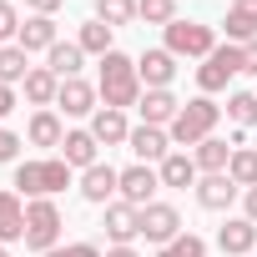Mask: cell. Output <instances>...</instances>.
<instances>
[{
  "instance_id": "obj_12",
  "label": "cell",
  "mask_w": 257,
  "mask_h": 257,
  "mask_svg": "<svg viewBox=\"0 0 257 257\" xmlns=\"http://www.w3.org/2000/svg\"><path fill=\"white\" fill-rule=\"evenodd\" d=\"M126 147H132L137 162H147V167H162V162L172 157V137H167V126H132Z\"/></svg>"
},
{
  "instance_id": "obj_21",
  "label": "cell",
  "mask_w": 257,
  "mask_h": 257,
  "mask_svg": "<svg viewBox=\"0 0 257 257\" xmlns=\"http://www.w3.org/2000/svg\"><path fill=\"white\" fill-rule=\"evenodd\" d=\"M26 142H31V147H56V152H61V142H66V121H61V111H31V121H26Z\"/></svg>"
},
{
  "instance_id": "obj_41",
  "label": "cell",
  "mask_w": 257,
  "mask_h": 257,
  "mask_svg": "<svg viewBox=\"0 0 257 257\" xmlns=\"http://www.w3.org/2000/svg\"><path fill=\"white\" fill-rule=\"evenodd\" d=\"M106 257H142L137 247H106Z\"/></svg>"
},
{
  "instance_id": "obj_34",
  "label": "cell",
  "mask_w": 257,
  "mask_h": 257,
  "mask_svg": "<svg viewBox=\"0 0 257 257\" xmlns=\"http://www.w3.org/2000/svg\"><path fill=\"white\" fill-rule=\"evenodd\" d=\"M16 36H21V11H16V0H0V41L16 46Z\"/></svg>"
},
{
  "instance_id": "obj_4",
  "label": "cell",
  "mask_w": 257,
  "mask_h": 257,
  "mask_svg": "<svg viewBox=\"0 0 257 257\" xmlns=\"http://www.w3.org/2000/svg\"><path fill=\"white\" fill-rule=\"evenodd\" d=\"M61 232H66V217H61L56 197H31L26 202V247L46 257L51 247H61Z\"/></svg>"
},
{
  "instance_id": "obj_22",
  "label": "cell",
  "mask_w": 257,
  "mask_h": 257,
  "mask_svg": "<svg viewBox=\"0 0 257 257\" xmlns=\"http://www.w3.org/2000/svg\"><path fill=\"white\" fill-rule=\"evenodd\" d=\"M91 137H96L101 147H126V137H132V121H126V111L101 106V111L91 116Z\"/></svg>"
},
{
  "instance_id": "obj_33",
  "label": "cell",
  "mask_w": 257,
  "mask_h": 257,
  "mask_svg": "<svg viewBox=\"0 0 257 257\" xmlns=\"http://www.w3.org/2000/svg\"><path fill=\"white\" fill-rule=\"evenodd\" d=\"M157 257H207V237H197V232H182L177 242L157 247Z\"/></svg>"
},
{
  "instance_id": "obj_14",
  "label": "cell",
  "mask_w": 257,
  "mask_h": 257,
  "mask_svg": "<svg viewBox=\"0 0 257 257\" xmlns=\"http://www.w3.org/2000/svg\"><path fill=\"white\" fill-rule=\"evenodd\" d=\"M56 106H61L66 116H96V111H101V91H96L91 81L71 76V81H61V96H56Z\"/></svg>"
},
{
  "instance_id": "obj_3",
  "label": "cell",
  "mask_w": 257,
  "mask_h": 257,
  "mask_svg": "<svg viewBox=\"0 0 257 257\" xmlns=\"http://www.w3.org/2000/svg\"><path fill=\"white\" fill-rule=\"evenodd\" d=\"M71 187V167L61 157H36V162H21L16 167V192L31 202V197H56Z\"/></svg>"
},
{
  "instance_id": "obj_17",
  "label": "cell",
  "mask_w": 257,
  "mask_h": 257,
  "mask_svg": "<svg viewBox=\"0 0 257 257\" xmlns=\"http://www.w3.org/2000/svg\"><path fill=\"white\" fill-rule=\"evenodd\" d=\"M21 91H26V101H31L36 111H51L56 96H61V76H56L51 66H31V76L21 81Z\"/></svg>"
},
{
  "instance_id": "obj_37",
  "label": "cell",
  "mask_w": 257,
  "mask_h": 257,
  "mask_svg": "<svg viewBox=\"0 0 257 257\" xmlns=\"http://www.w3.org/2000/svg\"><path fill=\"white\" fill-rule=\"evenodd\" d=\"M16 6H26L31 16H56V11L66 6V0H16Z\"/></svg>"
},
{
  "instance_id": "obj_28",
  "label": "cell",
  "mask_w": 257,
  "mask_h": 257,
  "mask_svg": "<svg viewBox=\"0 0 257 257\" xmlns=\"http://www.w3.org/2000/svg\"><path fill=\"white\" fill-rule=\"evenodd\" d=\"M227 121L237 132H252L257 126V91H232L227 96Z\"/></svg>"
},
{
  "instance_id": "obj_8",
  "label": "cell",
  "mask_w": 257,
  "mask_h": 257,
  "mask_svg": "<svg viewBox=\"0 0 257 257\" xmlns=\"http://www.w3.org/2000/svg\"><path fill=\"white\" fill-rule=\"evenodd\" d=\"M187 227H182V212L172 207V202H152V207H142V237L147 242H157V247H167V242H177Z\"/></svg>"
},
{
  "instance_id": "obj_38",
  "label": "cell",
  "mask_w": 257,
  "mask_h": 257,
  "mask_svg": "<svg viewBox=\"0 0 257 257\" xmlns=\"http://www.w3.org/2000/svg\"><path fill=\"white\" fill-rule=\"evenodd\" d=\"M21 106V96H16V86H0V121H6L11 111Z\"/></svg>"
},
{
  "instance_id": "obj_23",
  "label": "cell",
  "mask_w": 257,
  "mask_h": 257,
  "mask_svg": "<svg viewBox=\"0 0 257 257\" xmlns=\"http://www.w3.org/2000/svg\"><path fill=\"white\" fill-rule=\"evenodd\" d=\"M137 111H142V126H172L177 111H182V101H177L172 91H142Z\"/></svg>"
},
{
  "instance_id": "obj_15",
  "label": "cell",
  "mask_w": 257,
  "mask_h": 257,
  "mask_svg": "<svg viewBox=\"0 0 257 257\" xmlns=\"http://www.w3.org/2000/svg\"><path fill=\"white\" fill-rule=\"evenodd\" d=\"M192 192H197V202H202L207 212H227V207L237 202V192H242V187H237L227 172H212V177H197V187H192Z\"/></svg>"
},
{
  "instance_id": "obj_10",
  "label": "cell",
  "mask_w": 257,
  "mask_h": 257,
  "mask_svg": "<svg viewBox=\"0 0 257 257\" xmlns=\"http://www.w3.org/2000/svg\"><path fill=\"white\" fill-rule=\"evenodd\" d=\"M81 197H86L91 207H111V202L121 197V172H116L111 162L86 167V172H81Z\"/></svg>"
},
{
  "instance_id": "obj_35",
  "label": "cell",
  "mask_w": 257,
  "mask_h": 257,
  "mask_svg": "<svg viewBox=\"0 0 257 257\" xmlns=\"http://www.w3.org/2000/svg\"><path fill=\"white\" fill-rule=\"evenodd\" d=\"M21 147H26V137H21V132H11V126H0V167L16 162V157H21Z\"/></svg>"
},
{
  "instance_id": "obj_24",
  "label": "cell",
  "mask_w": 257,
  "mask_h": 257,
  "mask_svg": "<svg viewBox=\"0 0 257 257\" xmlns=\"http://www.w3.org/2000/svg\"><path fill=\"white\" fill-rule=\"evenodd\" d=\"M192 162H197V172H202V177L227 172V162H232V142H227V137H207L202 147H192Z\"/></svg>"
},
{
  "instance_id": "obj_32",
  "label": "cell",
  "mask_w": 257,
  "mask_h": 257,
  "mask_svg": "<svg viewBox=\"0 0 257 257\" xmlns=\"http://www.w3.org/2000/svg\"><path fill=\"white\" fill-rule=\"evenodd\" d=\"M137 21H147V26H172L177 21V0H137Z\"/></svg>"
},
{
  "instance_id": "obj_20",
  "label": "cell",
  "mask_w": 257,
  "mask_h": 257,
  "mask_svg": "<svg viewBox=\"0 0 257 257\" xmlns=\"http://www.w3.org/2000/svg\"><path fill=\"white\" fill-rule=\"evenodd\" d=\"M61 41V31H56V16H26L21 21V36H16V46L31 56V51H51Z\"/></svg>"
},
{
  "instance_id": "obj_2",
  "label": "cell",
  "mask_w": 257,
  "mask_h": 257,
  "mask_svg": "<svg viewBox=\"0 0 257 257\" xmlns=\"http://www.w3.org/2000/svg\"><path fill=\"white\" fill-rule=\"evenodd\" d=\"M217 121H222V106L212 96H192V101H182L167 137H172V147H202L207 137H217Z\"/></svg>"
},
{
  "instance_id": "obj_30",
  "label": "cell",
  "mask_w": 257,
  "mask_h": 257,
  "mask_svg": "<svg viewBox=\"0 0 257 257\" xmlns=\"http://www.w3.org/2000/svg\"><path fill=\"white\" fill-rule=\"evenodd\" d=\"M227 177L247 192V187H257V152L252 147H232V162H227Z\"/></svg>"
},
{
  "instance_id": "obj_29",
  "label": "cell",
  "mask_w": 257,
  "mask_h": 257,
  "mask_svg": "<svg viewBox=\"0 0 257 257\" xmlns=\"http://www.w3.org/2000/svg\"><path fill=\"white\" fill-rule=\"evenodd\" d=\"M31 76V56L21 46H0V86H21Z\"/></svg>"
},
{
  "instance_id": "obj_13",
  "label": "cell",
  "mask_w": 257,
  "mask_h": 257,
  "mask_svg": "<svg viewBox=\"0 0 257 257\" xmlns=\"http://www.w3.org/2000/svg\"><path fill=\"white\" fill-rule=\"evenodd\" d=\"M61 162H66L71 172H86V167L101 162V142L91 137V126H71V132H66V142H61Z\"/></svg>"
},
{
  "instance_id": "obj_42",
  "label": "cell",
  "mask_w": 257,
  "mask_h": 257,
  "mask_svg": "<svg viewBox=\"0 0 257 257\" xmlns=\"http://www.w3.org/2000/svg\"><path fill=\"white\" fill-rule=\"evenodd\" d=\"M0 257H11V247H6V242H0Z\"/></svg>"
},
{
  "instance_id": "obj_39",
  "label": "cell",
  "mask_w": 257,
  "mask_h": 257,
  "mask_svg": "<svg viewBox=\"0 0 257 257\" xmlns=\"http://www.w3.org/2000/svg\"><path fill=\"white\" fill-rule=\"evenodd\" d=\"M242 217H247V222H257V187H247V192H242Z\"/></svg>"
},
{
  "instance_id": "obj_7",
  "label": "cell",
  "mask_w": 257,
  "mask_h": 257,
  "mask_svg": "<svg viewBox=\"0 0 257 257\" xmlns=\"http://www.w3.org/2000/svg\"><path fill=\"white\" fill-rule=\"evenodd\" d=\"M101 227H106V242H111V247H137V237H142V207H132V202L116 197V202L106 207Z\"/></svg>"
},
{
  "instance_id": "obj_1",
  "label": "cell",
  "mask_w": 257,
  "mask_h": 257,
  "mask_svg": "<svg viewBox=\"0 0 257 257\" xmlns=\"http://www.w3.org/2000/svg\"><path fill=\"white\" fill-rule=\"evenodd\" d=\"M96 91H101V106H111V111H126V106H137V101H142L137 56H126V51H111V56H101Z\"/></svg>"
},
{
  "instance_id": "obj_6",
  "label": "cell",
  "mask_w": 257,
  "mask_h": 257,
  "mask_svg": "<svg viewBox=\"0 0 257 257\" xmlns=\"http://www.w3.org/2000/svg\"><path fill=\"white\" fill-rule=\"evenodd\" d=\"M217 46H222V41H217V31H212V26H202V21H182V16H177V21L167 26V51H172L177 61H182V56L207 61Z\"/></svg>"
},
{
  "instance_id": "obj_40",
  "label": "cell",
  "mask_w": 257,
  "mask_h": 257,
  "mask_svg": "<svg viewBox=\"0 0 257 257\" xmlns=\"http://www.w3.org/2000/svg\"><path fill=\"white\" fill-rule=\"evenodd\" d=\"M242 61H247V71L257 76V41H247V46H242Z\"/></svg>"
},
{
  "instance_id": "obj_27",
  "label": "cell",
  "mask_w": 257,
  "mask_h": 257,
  "mask_svg": "<svg viewBox=\"0 0 257 257\" xmlns=\"http://www.w3.org/2000/svg\"><path fill=\"white\" fill-rule=\"evenodd\" d=\"M76 46H81L86 56H96V61L116 51V46H111V26H106V21H96V16H91V21L81 26V36H76Z\"/></svg>"
},
{
  "instance_id": "obj_18",
  "label": "cell",
  "mask_w": 257,
  "mask_h": 257,
  "mask_svg": "<svg viewBox=\"0 0 257 257\" xmlns=\"http://www.w3.org/2000/svg\"><path fill=\"white\" fill-rule=\"evenodd\" d=\"M217 247H222L227 257H247V252L257 247V222H247V217H227V222L217 227Z\"/></svg>"
},
{
  "instance_id": "obj_25",
  "label": "cell",
  "mask_w": 257,
  "mask_h": 257,
  "mask_svg": "<svg viewBox=\"0 0 257 257\" xmlns=\"http://www.w3.org/2000/svg\"><path fill=\"white\" fill-rule=\"evenodd\" d=\"M81 61H86V51L76 46V41H56L51 51H46V66L61 76V81H71V76H81Z\"/></svg>"
},
{
  "instance_id": "obj_19",
  "label": "cell",
  "mask_w": 257,
  "mask_h": 257,
  "mask_svg": "<svg viewBox=\"0 0 257 257\" xmlns=\"http://www.w3.org/2000/svg\"><path fill=\"white\" fill-rule=\"evenodd\" d=\"M222 31H227V41H232V46L257 41V0H232V6H227V21H222Z\"/></svg>"
},
{
  "instance_id": "obj_11",
  "label": "cell",
  "mask_w": 257,
  "mask_h": 257,
  "mask_svg": "<svg viewBox=\"0 0 257 257\" xmlns=\"http://www.w3.org/2000/svg\"><path fill=\"white\" fill-rule=\"evenodd\" d=\"M157 187H162V172L147 167V162H132L121 172V202H132V207H152L157 202Z\"/></svg>"
},
{
  "instance_id": "obj_5",
  "label": "cell",
  "mask_w": 257,
  "mask_h": 257,
  "mask_svg": "<svg viewBox=\"0 0 257 257\" xmlns=\"http://www.w3.org/2000/svg\"><path fill=\"white\" fill-rule=\"evenodd\" d=\"M247 71V61H242V46H232V41H222L202 66H197V86H202V96H217V91H227V81L232 76H242Z\"/></svg>"
},
{
  "instance_id": "obj_36",
  "label": "cell",
  "mask_w": 257,
  "mask_h": 257,
  "mask_svg": "<svg viewBox=\"0 0 257 257\" xmlns=\"http://www.w3.org/2000/svg\"><path fill=\"white\" fill-rule=\"evenodd\" d=\"M46 257H106L96 242H66V247H51Z\"/></svg>"
},
{
  "instance_id": "obj_31",
  "label": "cell",
  "mask_w": 257,
  "mask_h": 257,
  "mask_svg": "<svg viewBox=\"0 0 257 257\" xmlns=\"http://www.w3.org/2000/svg\"><path fill=\"white\" fill-rule=\"evenodd\" d=\"M96 21H106L111 31L137 21V0H96Z\"/></svg>"
},
{
  "instance_id": "obj_9",
  "label": "cell",
  "mask_w": 257,
  "mask_h": 257,
  "mask_svg": "<svg viewBox=\"0 0 257 257\" xmlns=\"http://www.w3.org/2000/svg\"><path fill=\"white\" fill-rule=\"evenodd\" d=\"M137 76H142V91H172V81H177V56H172L167 46L142 51V56H137Z\"/></svg>"
},
{
  "instance_id": "obj_26",
  "label": "cell",
  "mask_w": 257,
  "mask_h": 257,
  "mask_svg": "<svg viewBox=\"0 0 257 257\" xmlns=\"http://www.w3.org/2000/svg\"><path fill=\"white\" fill-rule=\"evenodd\" d=\"M157 172H162V187H197V177H202V172H197V162H192L187 152H172Z\"/></svg>"
},
{
  "instance_id": "obj_16",
  "label": "cell",
  "mask_w": 257,
  "mask_h": 257,
  "mask_svg": "<svg viewBox=\"0 0 257 257\" xmlns=\"http://www.w3.org/2000/svg\"><path fill=\"white\" fill-rule=\"evenodd\" d=\"M0 242H26V202L16 187H0Z\"/></svg>"
}]
</instances>
